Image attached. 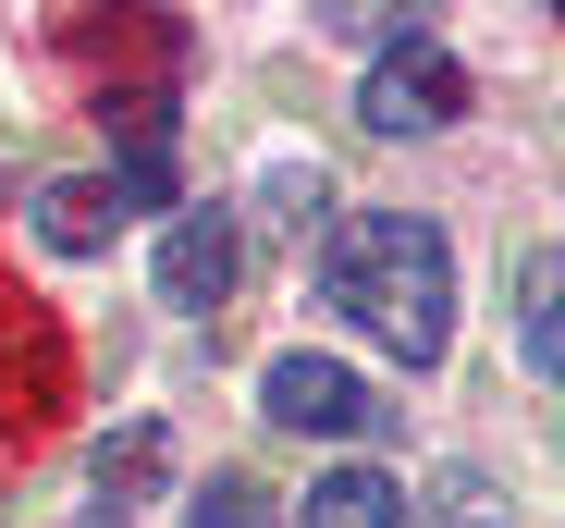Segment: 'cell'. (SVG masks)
I'll list each match as a JSON object with an SVG mask.
<instances>
[{
	"mask_svg": "<svg viewBox=\"0 0 565 528\" xmlns=\"http://www.w3.org/2000/svg\"><path fill=\"white\" fill-rule=\"evenodd\" d=\"M320 295H332L369 344H394L406 369H430L443 344H455V258H443V234H430L418 209H356V222H332Z\"/></svg>",
	"mask_w": 565,
	"mask_h": 528,
	"instance_id": "6da1fadb",
	"label": "cell"
},
{
	"mask_svg": "<svg viewBox=\"0 0 565 528\" xmlns=\"http://www.w3.org/2000/svg\"><path fill=\"white\" fill-rule=\"evenodd\" d=\"M467 111V74H455V50L418 25V37H394L382 62H369V86H356V123L369 136H443Z\"/></svg>",
	"mask_w": 565,
	"mask_h": 528,
	"instance_id": "7a4b0ae2",
	"label": "cell"
},
{
	"mask_svg": "<svg viewBox=\"0 0 565 528\" xmlns=\"http://www.w3.org/2000/svg\"><path fill=\"white\" fill-rule=\"evenodd\" d=\"M258 406H270L282 430H369V381H356L344 357H270Z\"/></svg>",
	"mask_w": 565,
	"mask_h": 528,
	"instance_id": "3957f363",
	"label": "cell"
},
{
	"mask_svg": "<svg viewBox=\"0 0 565 528\" xmlns=\"http://www.w3.org/2000/svg\"><path fill=\"white\" fill-rule=\"evenodd\" d=\"M234 295V209H184L160 234V308H222Z\"/></svg>",
	"mask_w": 565,
	"mask_h": 528,
	"instance_id": "277c9868",
	"label": "cell"
},
{
	"mask_svg": "<svg viewBox=\"0 0 565 528\" xmlns=\"http://www.w3.org/2000/svg\"><path fill=\"white\" fill-rule=\"evenodd\" d=\"M124 222H136V209H124L111 172H62V185H38V246H62V258H99Z\"/></svg>",
	"mask_w": 565,
	"mask_h": 528,
	"instance_id": "5b68a950",
	"label": "cell"
},
{
	"mask_svg": "<svg viewBox=\"0 0 565 528\" xmlns=\"http://www.w3.org/2000/svg\"><path fill=\"white\" fill-rule=\"evenodd\" d=\"M516 357H529L541 381H565V246H541V258H529V295H516Z\"/></svg>",
	"mask_w": 565,
	"mask_h": 528,
	"instance_id": "8992f818",
	"label": "cell"
},
{
	"mask_svg": "<svg viewBox=\"0 0 565 528\" xmlns=\"http://www.w3.org/2000/svg\"><path fill=\"white\" fill-rule=\"evenodd\" d=\"M406 516V492L382 479V467H332V479H308V528H394Z\"/></svg>",
	"mask_w": 565,
	"mask_h": 528,
	"instance_id": "52a82bcc",
	"label": "cell"
},
{
	"mask_svg": "<svg viewBox=\"0 0 565 528\" xmlns=\"http://www.w3.org/2000/svg\"><path fill=\"white\" fill-rule=\"evenodd\" d=\"M148 479H160V430H124V443H99V516H86V528H124Z\"/></svg>",
	"mask_w": 565,
	"mask_h": 528,
	"instance_id": "ba28073f",
	"label": "cell"
},
{
	"mask_svg": "<svg viewBox=\"0 0 565 528\" xmlns=\"http://www.w3.org/2000/svg\"><path fill=\"white\" fill-rule=\"evenodd\" d=\"M184 528H282V504H270L258 479H234V467H222V479L184 492Z\"/></svg>",
	"mask_w": 565,
	"mask_h": 528,
	"instance_id": "9c48e42d",
	"label": "cell"
}]
</instances>
